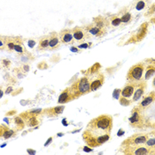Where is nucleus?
I'll return each mask as SVG.
<instances>
[{
	"label": "nucleus",
	"mask_w": 155,
	"mask_h": 155,
	"mask_svg": "<svg viewBox=\"0 0 155 155\" xmlns=\"http://www.w3.org/2000/svg\"><path fill=\"white\" fill-rule=\"evenodd\" d=\"M112 127L113 118L110 115H100L89 122L83 137L90 147H97L109 140Z\"/></svg>",
	"instance_id": "nucleus-1"
},
{
	"label": "nucleus",
	"mask_w": 155,
	"mask_h": 155,
	"mask_svg": "<svg viewBox=\"0 0 155 155\" xmlns=\"http://www.w3.org/2000/svg\"><path fill=\"white\" fill-rule=\"evenodd\" d=\"M86 30L90 35L96 36H102L106 33L105 28H99V27H97V26L89 27L88 28H86Z\"/></svg>",
	"instance_id": "nucleus-14"
},
{
	"label": "nucleus",
	"mask_w": 155,
	"mask_h": 155,
	"mask_svg": "<svg viewBox=\"0 0 155 155\" xmlns=\"http://www.w3.org/2000/svg\"><path fill=\"white\" fill-rule=\"evenodd\" d=\"M35 44H36L35 41H32V40L28 41V45H29V47H33V46L35 45Z\"/></svg>",
	"instance_id": "nucleus-28"
},
{
	"label": "nucleus",
	"mask_w": 155,
	"mask_h": 155,
	"mask_svg": "<svg viewBox=\"0 0 155 155\" xmlns=\"http://www.w3.org/2000/svg\"><path fill=\"white\" fill-rule=\"evenodd\" d=\"M89 46L87 44H83V45H79V48H87Z\"/></svg>",
	"instance_id": "nucleus-29"
},
{
	"label": "nucleus",
	"mask_w": 155,
	"mask_h": 155,
	"mask_svg": "<svg viewBox=\"0 0 155 155\" xmlns=\"http://www.w3.org/2000/svg\"><path fill=\"white\" fill-rule=\"evenodd\" d=\"M73 36L75 41H84L90 37V34L87 32V30H83L79 28H76L73 29Z\"/></svg>",
	"instance_id": "nucleus-10"
},
{
	"label": "nucleus",
	"mask_w": 155,
	"mask_h": 155,
	"mask_svg": "<svg viewBox=\"0 0 155 155\" xmlns=\"http://www.w3.org/2000/svg\"><path fill=\"white\" fill-rule=\"evenodd\" d=\"M136 84H130L126 85L121 91H120V97L126 98V99H132V97L134 95L135 89H136Z\"/></svg>",
	"instance_id": "nucleus-7"
},
{
	"label": "nucleus",
	"mask_w": 155,
	"mask_h": 155,
	"mask_svg": "<svg viewBox=\"0 0 155 155\" xmlns=\"http://www.w3.org/2000/svg\"><path fill=\"white\" fill-rule=\"evenodd\" d=\"M120 20H121V22L127 23V22H129V21L131 20V14H130V12H126L125 14H123V15L121 16Z\"/></svg>",
	"instance_id": "nucleus-20"
},
{
	"label": "nucleus",
	"mask_w": 155,
	"mask_h": 155,
	"mask_svg": "<svg viewBox=\"0 0 155 155\" xmlns=\"http://www.w3.org/2000/svg\"><path fill=\"white\" fill-rule=\"evenodd\" d=\"M149 139L147 135H136L131 137L128 138L127 140L124 141V144L127 146H139L143 145Z\"/></svg>",
	"instance_id": "nucleus-5"
},
{
	"label": "nucleus",
	"mask_w": 155,
	"mask_h": 155,
	"mask_svg": "<svg viewBox=\"0 0 155 155\" xmlns=\"http://www.w3.org/2000/svg\"><path fill=\"white\" fill-rule=\"evenodd\" d=\"M64 110V107H56L51 108L49 110L50 115H57L62 113V111Z\"/></svg>",
	"instance_id": "nucleus-18"
},
{
	"label": "nucleus",
	"mask_w": 155,
	"mask_h": 155,
	"mask_svg": "<svg viewBox=\"0 0 155 155\" xmlns=\"http://www.w3.org/2000/svg\"><path fill=\"white\" fill-rule=\"evenodd\" d=\"M60 39L59 36L57 34H53V36H50V39H49V48L51 50L52 49H56L60 46Z\"/></svg>",
	"instance_id": "nucleus-15"
},
{
	"label": "nucleus",
	"mask_w": 155,
	"mask_h": 155,
	"mask_svg": "<svg viewBox=\"0 0 155 155\" xmlns=\"http://www.w3.org/2000/svg\"><path fill=\"white\" fill-rule=\"evenodd\" d=\"M72 94L74 98L79 97L80 96L86 94L91 91V82L89 77L84 76L83 78L76 81L72 86L69 87Z\"/></svg>",
	"instance_id": "nucleus-2"
},
{
	"label": "nucleus",
	"mask_w": 155,
	"mask_h": 155,
	"mask_svg": "<svg viewBox=\"0 0 155 155\" xmlns=\"http://www.w3.org/2000/svg\"><path fill=\"white\" fill-rule=\"evenodd\" d=\"M145 87H146V84L144 82H141L139 84H136V89H135L134 95L132 97V101H137L139 98H141V97L144 93Z\"/></svg>",
	"instance_id": "nucleus-9"
},
{
	"label": "nucleus",
	"mask_w": 155,
	"mask_h": 155,
	"mask_svg": "<svg viewBox=\"0 0 155 155\" xmlns=\"http://www.w3.org/2000/svg\"><path fill=\"white\" fill-rule=\"evenodd\" d=\"M37 124V120L35 116H30V119L28 120V125L29 126H35Z\"/></svg>",
	"instance_id": "nucleus-24"
},
{
	"label": "nucleus",
	"mask_w": 155,
	"mask_h": 155,
	"mask_svg": "<svg viewBox=\"0 0 155 155\" xmlns=\"http://www.w3.org/2000/svg\"><path fill=\"white\" fill-rule=\"evenodd\" d=\"M155 100V92H151L149 95H147L146 97H143V99L142 100V102L139 104V108L140 109H144L146 108L148 106H150L153 101Z\"/></svg>",
	"instance_id": "nucleus-13"
},
{
	"label": "nucleus",
	"mask_w": 155,
	"mask_h": 155,
	"mask_svg": "<svg viewBox=\"0 0 155 155\" xmlns=\"http://www.w3.org/2000/svg\"><path fill=\"white\" fill-rule=\"evenodd\" d=\"M14 46H15V44H14V42H9L8 44H7V47L9 48L10 50H14Z\"/></svg>",
	"instance_id": "nucleus-27"
},
{
	"label": "nucleus",
	"mask_w": 155,
	"mask_h": 155,
	"mask_svg": "<svg viewBox=\"0 0 155 155\" xmlns=\"http://www.w3.org/2000/svg\"><path fill=\"white\" fill-rule=\"evenodd\" d=\"M153 23L155 24V19H154V20H153Z\"/></svg>",
	"instance_id": "nucleus-32"
},
{
	"label": "nucleus",
	"mask_w": 155,
	"mask_h": 155,
	"mask_svg": "<svg viewBox=\"0 0 155 155\" xmlns=\"http://www.w3.org/2000/svg\"><path fill=\"white\" fill-rule=\"evenodd\" d=\"M49 39L48 37H45L43 39H41V41L39 42V46L38 49L41 50V49H46L49 47Z\"/></svg>",
	"instance_id": "nucleus-19"
},
{
	"label": "nucleus",
	"mask_w": 155,
	"mask_h": 155,
	"mask_svg": "<svg viewBox=\"0 0 155 155\" xmlns=\"http://www.w3.org/2000/svg\"><path fill=\"white\" fill-rule=\"evenodd\" d=\"M60 41L64 44H68L71 43L74 40V36H73V32H71L70 30L65 29L62 30L60 34Z\"/></svg>",
	"instance_id": "nucleus-12"
},
{
	"label": "nucleus",
	"mask_w": 155,
	"mask_h": 155,
	"mask_svg": "<svg viewBox=\"0 0 155 155\" xmlns=\"http://www.w3.org/2000/svg\"><path fill=\"white\" fill-rule=\"evenodd\" d=\"M155 74V63H150L145 70V74H144V79L148 80L150 79Z\"/></svg>",
	"instance_id": "nucleus-16"
},
{
	"label": "nucleus",
	"mask_w": 155,
	"mask_h": 155,
	"mask_svg": "<svg viewBox=\"0 0 155 155\" xmlns=\"http://www.w3.org/2000/svg\"><path fill=\"white\" fill-rule=\"evenodd\" d=\"M153 87L155 88V78H154V80H153Z\"/></svg>",
	"instance_id": "nucleus-31"
},
{
	"label": "nucleus",
	"mask_w": 155,
	"mask_h": 155,
	"mask_svg": "<svg viewBox=\"0 0 155 155\" xmlns=\"http://www.w3.org/2000/svg\"><path fill=\"white\" fill-rule=\"evenodd\" d=\"M74 99V96L72 94L71 91L69 88H67L61 94H60V97H59V100H58V103L59 104H65V103H68L69 102L70 100Z\"/></svg>",
	"instance_id": "nucleus-11"
},
{
	"label": "nucleus",
	"mask_w": 155,
	"mask_h": 155,
	"mask_svg": "<svg viewBox=\"0 0 155 155\" xmlns=\"http://www.w3.org/2000/svg\"><path fill=\"white\" fill-rule=\"evenodd\" d=\"M130 122L134 126H141L143 123V118L140 114V108H135L132 111V115L130 118Z\"/></svg>",
	"instance_id": "nucleus-8"
},
{
	"label": "nucleus",
	"mask_w": 155,
	"mask_h": 155,
	"mask_svg": "<svg viewBox=\"0 0 155 155\" xmlns=\"http://www.w3.org/2000/svg\"><path fill=\"white\" fill-rule=\"evenodd\" d=\"M14 51H16L17 52H20V53H23L24 52V49L23 47L21 45V44L15 45V46H14Z\"/></svg>",
	"instance_id": "nucleus-25"
},
{
	"label": "nucleus",
	"mask_w": 155,
	"mask_h": 155,
	"mask_svg": "<svg viewBox=\"0 0 155 155\" xmlns=\"http://www.w3.org/2000/svg\"><path fill=\"white\" fill-rule=\"evenodd\" d=\"M90 82H91V91H95L98 90L104 84V75L98 71L90 72Z\"/></svg>",
	"instance_id": "nucleus-4"
},
{
	"label": "nucleus",
	"mask_w": 155,
	"mask_h": 155,
	"mask_svg": "<svg viewBox=\"0 0 155 155\" xmlns=\"http://www.w3.org/2000/svg\"><path fill=\"white\" fill-rule=\"evenodd\" d=\"M143 72H144V67H143V63H139V64L133 66L129 70L128 75H127V79L129 83H131V84L141 83L143 79Z\"/></svg>",
	"instance_id": "nucleus-3"
},
{
	"label": "nucleus",
	"mask_w": 155,
	"mask_h": 155,
	"mask_svg": "<svg viewBox=\"0 0 155 155\" xmlns=\"http://www.w3.org/2000/svg\"><path fill=\"white\" fill-rule=\"evenodd\" d=\"M125 153L130 155H146L150 154L149 149L143 145L139 146H127L125 150Z\"/></svg>",
	"instance_id": "nucleus-6"
},
{
	"label": "nucleus",
	"mask_w": 155,
	"mask_h": 155,
	"mask_svg": "<svg viewBox=\"0 0 155 155\" xmlns=\"http://www.w3.org/2000/svg\"><path fill=\"white\" fill-rule=\"evenodd\" d=\"M130 100L129 99H126V98H123V97H120V103L122 105V106H128L130 104Z\"/></svg>",
	"instance_id": "nucleus-26"
},
{
	"label": "nucleus",
	"mask_w": 155,
	"mask_h": 155,
	"mask_svg": "<svg viewBox=\"0 0 155 155\" xmlns=\"http://www.w3.org/2000/svg\"><path fill=\"white\" fill-rule=\"evenodd\" d=\"M144 7H145V3H144L143 0H139V1L137 3V5H136V9L138 10V11L143 10Z\"/></svg>",
	"instance_id": "nucleus-23"
},
{
	"label": "nucleus",
	"mask_w": 155,
	"mask_h": 155,
	"mask_svg": "<svg viewBox=\"0 0 155 155\" xmlns=\"http://www.w3.org/2000/svg\"><path fill=\"white\" fill-rule=\"evenodd\" d=\"M12 87H10V88H9V89H8V90H7V91H6V93H10V91H12Z\"/></svg>",
	"instance_id": "nucleus-30"
},
{
	"label": "nucleus",
	"mask_w": 155,
	"mask_h": 155,
	"mask_svg": "<svg viewBox=\"0 0 155 155\" xmlns=\"http://www.w3.org/2000/svg\"><path fill=\"white\" fill-rule=\"evenodd\" d=\"M120 23H121L120 18L116 17V16L114 17V18L112 19V21H111V24H112V26H114V27H118Z\"/></svg>",
	"instance_id": "nucleus-22"
},
{
	"label": "nucleus",
	"mask_w": 155,
	"mask_h": 155,
	"mask_svg": "<svg viewBox=\"0 0 155 155\" xmlns=\"http://www.w3.org/2000/svg\"><path fill=\"white\" fill-rule=\"evenodd\" d=\"M14 122H15L16 126H17L19 129H23V127H24L23 120H22V119H21V117H16V118H15V120H14Z\"/></svg>",
	"instance_id": "nucleus-21"
},
{
	"label": "nucleus",
	"mask_w": 155,
	"mask_h": 155,
	"mask_svg": "<svg viewBox=\"0 0 155 155\" xmlns=\"http://www.w3.org/2000/svg\"><path fill=\"white\" fill-rule=\"evenodd\" d=\"M12 135H14V131L12 130H9L7 128H4V126H1V137L7 139L11 137Z\"/></svg>",
	"instance_id": "nucleus-17"
}]
</instances>
